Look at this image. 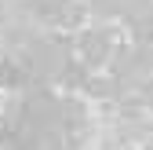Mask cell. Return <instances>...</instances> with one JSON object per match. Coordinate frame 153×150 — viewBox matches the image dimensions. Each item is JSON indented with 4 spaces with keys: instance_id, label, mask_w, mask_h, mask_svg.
<instances>
[{
    "instance_id": "cell-2",
    "label": "cell",
    "mask_w": 153,
    "mask_h": 150,
    "mask_svg": "<svg viewBox=\"0 0 153 150\" xmlns=\"http://www.w3.org/2000/svg\"><path fill=\"white\" fill-rule=\"evenodd\" d=\"M88 18L95 22H113V18H124V0H84Z\"/></svg>"
},
{
    "instance_id": "cell-1",
    "label": "cell",
    "mask_w": 153,
    "mask_h": 150,
    "mask_svg": "<svg viewBox=\"0 0 153 150\" xmlns=\"http://www.w3.org/2000/svg\"><path fill=\"white\" fill-rule=\"evenodd\" d=\"M120 44L124 40H120V33H117L113 22H91V26H84L80 33H76V51H80V62L88 70L109 66L113 51H117Z\"/></svg>"
},
{
    "instance_id": "cell-3",
    "label": "cell",
    "mask_w": 153,
    "mask_h": 150,
    "mask_svg": "<svg viewBox=\"0 0 153 150\" xmlns=\"http://www.w3.org/2000/svg\"><path fill=\"white\" fill-rule=\"evenodd\" d=\"M139 88H142V103H146V106H153V73H149V77H146Z\"/></svg>"
}]
</instances>
